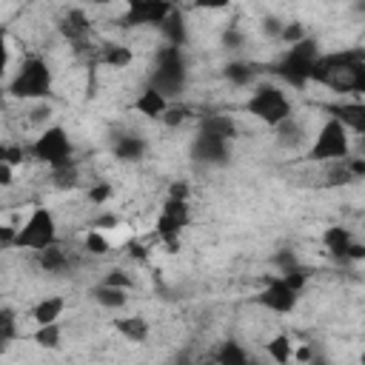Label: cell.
<instances>
[{
	"label": "cell",
	"instance_id": "cell-1",
	"mask_svg": "<svg viewBox=\"0 0 365 365\" xmlns=\"http://www.w3.org/2000/svg\"><path fill=\"white\" fill-rule=\"evenodd\" d=\"M6 88H9V94H11L14 100H23V103H29V100H43V97H48L51 88H54V71H51V66H48L46 57H40V54H26V57L14 66V71H11L9 83H6Z\"/></svg>",
	"mask_w": 365,
	"mask_h": 365
},
{
	"label": "cell",
	"instance_id": "cell-2",
	"mask_svg": "<svg viewBox=\"0 0 365 365\" xmlns=\"http://www.w3.org/2000/svg\"><path fill=\"white\" fill-rule=\"evenodd\" d=\"M148 83L160 88L168 100H177L188 83V60L182 46H157L154 60L148 66Z\"/></svg>",
	"mask_w": 365,
	"mask_h": 365
},
{
	"label": "cell",
	"instance_id": "cell-3",
	"mask_svg": "<svg viewBox=\"0 0 365 365\" xmlns=\"http://www.w3.org/2000/svg\"><path fill=\"white\" fill-rule=\"evenodd\" d=\"M354 140L356 134H351L334 114H325V120L314 128L305 154L311 163H336L354 154Z\"/></svg>",
	"mask_w": 365,
	"mask_h": 365
},
{
	"label": "cell",
	"instance_id": "cell-4",
	"mask_svg": "<svg viewBox=\"0 0 365 365\" xmlns=\"http://www.w3.org/2000/svg\"><path fill=\"white\" fill-rule=\"evenodd\" d=\"M245 111L259 120L262 125H277L282 123L285 117H291L297 108H294V100L291 94L279 86V83H271V80H259L251 86L248 91V100H245Z\"/></svg>",
	"mask_w": 365,
	"mask_h": 365
},
{
	"label": "cell",
	"instance_id": "cell-5",
	"mask_svg": "<svg viewBox=\"0 0 365 365\" xmlns=\"http://www.w3.org/2000/svg\"><path fill=\"white\" fill-rule=\"evenodd\" d=\"M29 154L43 163L46 168H60L74 163V143L63 125H46L37 131V137L29 143Z\"/></svg>",
	"mask_w": 365,
	"mask_h": 365
},
{
	"label": "cell",
	"instance_id": "cell-6",
	"mask_svg": "<svg viewBox=\"0 0 365 365\" xmlns=\"http://www.w3.org/2000/svg\"><path fill=\"white\" fill-rule=\"evenodd\" d=\"M60 234H57V217L51 208L46 205H34L29 208L26 220L17 225V237H14V248H26V251H40L51 242H57Z\"/></svg>",
	"mask_w": 365,
	"mask_h": 365
},
{
	"label": "cell",
	"instance_id": "cell-7",
	"mask_svg": "<svg viewBox=\"0 0 365 365\" xmlns=\"http://www.w3.org/2000/svg\"><path fill=\"white\" fill-rule=\"evenodd\" d=\"M231 143H234L231 137L200 128L197 137L191 140V157L197 163H205V168H220L231 160Z\"/></svg>",
	"mask_w": 365,
	"mask_h": 365
},
{
	"label": "cell",
	"instance_id": "cell-8",
	"mask_svg": "<svg viewBox=\"0 0 365 365\" xmlns=\"http://www.w3.org/2000/svg\"><path fill=\"white\" fill-rule=\"evenodd\" d=\"M311 134H314V128L305 123V117L302 114H291V117H285L282 123H277L274 125V143L282 148V151H305L308 148V143H311Z\"/></svg>",
	"mask_w": 365,
	"mask_h": 365
},
{
	"label": "cell",
	"instance_id": "cell-9",
	"mask_svg": "<svg viewBox=\"0 0 365 365\" xmlns=\"http://www.w3.org/2000/svg\"><path fill=\"white\" fill-rule=\"evenodd\" d=\"M257 302H259L265 311H271V314H291V311L297 308V302H299V291L291 288L282 277H277V279H271V282L257 294Z\"/></svg>",
	"mask_w": 365,
	"mask_h": 365
},
{
	"label": "cell",
	"instance_id": "cell-10",
	"mask_svg": "<svg viewBox=\"0 0 365 365\" xmlns=\"http://www.w3.org/2000/svg\"><path fill=\"white\" fill-rule=\"evenodd\" d=\"M57 29H60V34H63L74 48H80V46H86V40L91 37V17H88L83 9H66L63 17H60V23H57Z\"/></svg>",
	"mask_w": 365,
	"mask_h": 365
},
{
	"label": "cell",
	"instance_id": "cell-11",
	"mask_svg": "<svg viewBox=\"0 0 365 365\" xmlns=\"http://www.w3.org/2000/svg\"><path fill=\"white\" fill-rule=\"evenodd\" d=\"M111 154L120 163H140L148 154V140L143 134H137V131H120L111 140Z\"/></svg>",
	"mask_w": 365,
	"mask_h": 365
},
{
	"label": "cell",
	"instance_id": "cell-12",
	"mask_svg": "<svg viewBox=\"0 0 365 365\" xmlns=\"http://www.w3.org/2000/svg\"><path fill=\"white\" fill-rule=\"evenodd\" d=\"M134 48L128 43H100L97 51H94V63L103 66V68H111V71H123V68H131L134 63Z\"/></svg>",
	"mask_w": 365,
	"mask_h": 365
},
{
	"label": "cell",
	"instance_id": "cell-13",
	"mask_svg": "<svg viewBox=\"0 0 365 365\" xmlns=\"http://www.w3.org/2000/svg\"><path fill=\"white\" fill-rule=\"evenodd\" d=\"M34 257H37V268H40L43 274H51V277L68 274L71 265H74L71 251H66V248L60 245V240L51 242V245H46V248H40V251H34Z\"/></svg>",
	"mask_w": 365,
	"mask_h": 365
},
{
	"label": "cell",
	"instance_id": "cell-14",
	"mask_svg": "<svg viewBox=\"0 0 365 365\" xmlns=\"http://www.w3.org/2000/svg\"><path fill=\"white\" fill-rule=\"evenodd\" d=\"M134 111L137 114H143V117H148V120H160L165 111H168V106H171V100L160 91V88H154L151 83H145L137 94H134Z\"/></svg>",
	"mask_w": 365,
	"mask_h": 365
},
{
	"label": "cell",
	"instance_id": "cell-15",
	"mask_svg": "<svg viewBox=\"0 0 365 365\" xmlns=\"http://www.w3.org/2000/svg\"><path fill=\"white\" fill-rule=\"evenodd\" d=\"M63 314H66V299L60 294H48V297H40L29 308V322L34 328L48 325V322H63Z\"/></svg>",
	"mask_w": 365,
	"mask_h": 365
},
{
	"label": "cell",
	"instance_id": "cell-16",
	"mask_svg": "<svg viewBox=\"0 0 365 365\" xmlns=\"http://www.w3.org/2000/svg\"><path fill=\"white\" fill-rule=\"evenodd\" d=\"M131 299V291L128 288H117V285H108V282H97L91 288V302L106 308V311H123Z\"/></svg>",
	"mask_w": 365,
	"mask_h": 365
},
{
	"label": "cell",
	"instance_id": "cell-17",
	"mask_svg": "<svg viewBox=\"0 0 365 365\" xmlns=\"http://www.w3.org/2000/svg\"><path fill=\"white\" fill-rule=\"evenodd\" d=\"M114 331L125 339V342H145L151 336V322L143 314H125L114 319Z\"/></svg>",
	"mask_w": 365,
	"mask_h": 365
},
{
	"label": "cell",
	"instance_id": "cell-18",
	"mask_svg": "<svg viewBox=\"0 0 365 365\" xmlns=\"http://www.w3.org/2000/svg\"><path fill=\"white\" fill-rule=\"evenodd\" d=\"M111 237H108V231H100V228H88L86 234H83V240H80V251L86 254V257H108L111 254Z\"/></svg>",
	"mask_w": 365,
	"mask_h": 365
},
{
	"label": "cell",
	"instance_id": "cell-19",
	"mask_svg": "<svg viewBox=\"0 0 365 365\" xmlns=\"http://www.w3.org/2000/svg\"><path fill=\"white\" fill-rule=\"evenodd\" d=\"M222 74H225V80H228L231 86H237V88H251V86L257 83L254 66L245 63V60H231V63H225Z\"/></svg>",
	"mask_w": 365,
	"mask_h": 365
},
{
	"label": "cell",
	"instance_id": "cell-20",
	"mask_svg": "<svg viewBox=\"0 0 365 365\" xmlns=\"http://www.w3.org/2000/svg\"><path fill=\"white\" fill-rule=\"evenodd\" d=\"M265 345V351H268V356L274 359V362H291L294 359V339L291 336H285V334H274L268 342H262Z\"/></svg>",
	"mask_w": 365,
	"mask_h": 365
},
{
	"label": "cell",
	"instance_id": "cell-21",
	"mask_svg": "<svg viewBox=\"0 0 365 365\" xmlns=\"http://www.w3.org/2000/svg\"><path fill=\"white\" fill-rule=\"evenodd\" d=\"M31 339H34L40 348H60V345H63V322H48V325L34 328Z\"/></svg>",
	"mask_w": 365,
	"mask_h": 365
},
{
	"label": "cell",
	"instance_id": "cell-22",
	"mask_svg": "<svg viewBox=\"0 0 365 365\" xmlns=\"http://www.w3.org/2000/svg\"><path fill=\"white\" fill-rule=\"evenodd\" d=\"M308 37V31H305V26L299 23V20H288V23H282V31H279V43H285V46H297L299 40H305Z\"/></svg>",
	"mask_w": 365,
	"mask_h": 365
},
{
	"label": "cell",
	"instance_id": "cell-23",
	"mask_svg": "<svg viewBox=\"0 0 365 365\" xmlns=\"http://www.w3.org/2000/svg\"><path fill=\"white\" fill-rule=\"evenodd\" d=\"M100 282H108V285H117V288H128V291L137 285V279L131 277V271H125V268H120V265H117V268H108Z\"/></svg>",
	"mask_w": 365,
	"mask_h": 365
},
{
	"label": "cell",
	"instance_id": "cell-24",
	"mask_svg": "<svg viewBox=\"0 0 365 365\" xmlns=\"http://www.w3.org/2000/svg\"><path fill=\"white\" fill-rule=\"evenodd\" d=\"M214 359H220V362H245L248 354L242 348H237V342H222V348L217 351Z\"/></svg>",
	"mask_w": 365,
	"mask_h": 365
},
{
	"label": "cell",
	"instance_id": "cell-25",
	"mask_svg": "<svg viewBox=\"0 0 365 365\" xmlns=\"http://www.w3.org/2000/svg\"><path fill=\"white\" fill-rule=\"evenodd\" d=\"M165 197H168V200H182V202H188V200H191V182H188V180H174V182L168 185Z\"/></svg>",
	"mask_w": 365,
	"mask_h": 365
},
{
	"label": "cell",
	"instance_id": "cell-26",
	"mask_svg": "<svg viewBox=\"0 0 365 365\" xmlns=\"http://www.w3.org/2000/svg\"><path fill=\"white\" fill-rule=\"evenodd\" d=\"M259 31H262L268 40H277V37H279V31H282V20H279V17H274V14H268V17H262Z\"/></svg>",
	"mask_w": 365,
	"mask_h": 365
},
{
	"label": "cell",
	"instance_id": "cell-27",
	"mask_svg": "<svg viewBox=\"0 0 365 365\" xmlns=\"http://www.w3.org/2000/svg\"><path fill=\"white\" fill-rule=\"evenodd\" d=\"M17 182V165L0 160V188H11Z\"/></svg>",
	"mask_w": 365,
	"mask_h": 365
},
{
	"label": "cell",
	"instance_id": "cell-28",
	"mask_svg": "<svg viewBox=\"0 0 365 365\" xmlns=\"http://www.w3.org/2000/svg\"><path fill=\"white\" fill-rule=\"evenodd\" d=\"M194 6H197L200 11H211V14H217V11L228 9L231 0H194Z\"/></svg>",
	"mask_w": 365,
	"mask_h": 365
},
{
	"label": "cell",
	"instance_id": "cell-29",
	"mask_svg": "<svg viewBox=\"0 0 365 365\" xmlns=\"http://www.w3.org/2000/svg\"><path fill=\"white\" fill-rule=\"evenodd\" d=\"M86 3H91V6H108V3H114V0H86Z\"/></svg>",
	"mask_w": 365,
	"mask_h": 365
}]
</instances>
